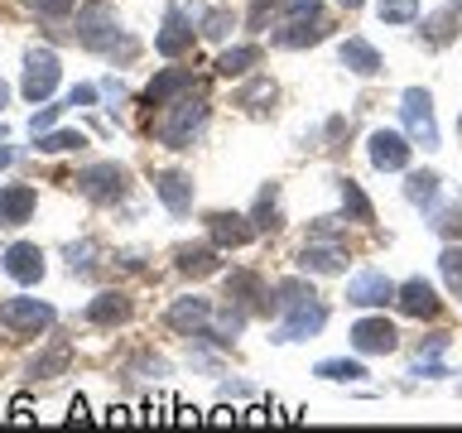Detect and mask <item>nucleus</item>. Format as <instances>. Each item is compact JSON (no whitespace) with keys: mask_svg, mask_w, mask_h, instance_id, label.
Instances as JSON below:
<instances>
[{"mask_svg":"<svg viewBox=\"0 0 462 433\" xmlns=\"http://www.w3.org/2000/svg\"><path fill=\"white\" fill-rule=\"evenodd\" d=\"M78 39H82L92 53L121 58V63H130V58L140 53V43L130 39L121 24H116V10L106 5V0H87V5L78 10Z\"/></svg>","mask_w":462,"mask_h":433,"instance_id":"obj_1","label":"nucleus"},{"mask_svg":"<svg viewBox=\"0 0 462 433\" xmlns=\"http://www.w3.org/2000/svg\"><path fill=\"white\" fill-rule=\"evenodd\" d=\"M208 115L212 111L202 97H173V101H164V111H159V121H154V140L164 144V150H188V144L202 135Z\"/></svg>","mask_w":462,"mask_h":433,"instance_id":"obj_2","label":"nucleus"},{"mask_svg":"<svg viewBox=\"0 0 462 433\" xmlns=\"http://www.w3.org/2000/svg\"><path fill=\"white\" fill-rule=\"evenodd\" d=\"M400 115H404V130H410L414 144H424V150H439V121H433V97L429 87H404L400 97Z\"/></svg>","mask_w":462,"mask_h":433,"instance_id":"obj_3","label":"nucleus"},{"mask_svg":"<svg viewBox=\"0 0 462 433\" xmlns=\"http://www.w3.org/2000/svg\"><path fill=\"white\" fill-rule=\"evenodd\" d=\"M53 303H43V299H5L0 303V327L5 332H20V337H34V332L43 327H53Z\"/></svg>","mask_w":462,"mask_h":433,"instance_id":"obj_4","label":"nucleus"},{"mask_svg":"<svg viewBox=\"0 0 462 433\" xmlns=\"http://www.w3.org/2000/svg\"><path fill=\"white\" fill-rule=\"evenodd\" d=\"M58 78H63V68H58V53L53 49H29L24 53V82H20L24 101H49Z\"/></svg>","mask_w":462,"mask_h":433,"instance_id":"obj_5","label":"nucleus"},{"mask_svg":"<svg viewBox=\"0 0 462 433\" xmlns=\"http://www.w3.org/2000/svg\"><path fill=\"white\" fill-rule=\"evenodd\" d=\"M395 294H400V284L381 270H361L346 284V303L352 309H385V303H395Z\"/></svg>","mask_w":462,"mask_h":433,"instance_id":"obj_6","label":"nucleus"},{"mask_svg":"<svg viewBox=\"0 0 462 433\" xmlns=\"http://www.w3.org/2000/svg\"><path fill=\"white\" fill-rule=\"evenodd\" d=\"M78 193L92 202H121L125 198V169L121 164H87L78 173Z\"/></svg>","mask_w":462,"mask_h":433,"instance_id":"obj_7","label":"nucleus"},{"mask_svg":"<svg viewBox=\"0 0 462 433\" xmlns=\"http://www.w3.org/2000/svg\"><path fill=\"white\" fill-rule=\"evenodd\" d=\"M410 150L414 144H410V135H400V130H375L366 140V154L381 173H404L410 169Z\"/></svg>","mask_w":462,"mask_h":433,"instance_id":"obj_8","label":"nucleus"},{"mask_svg":"<svg viewBox=\"0 0 462 433\" xmlns=\"http://www.w3.org/2000/svg\"><path fill=\"white\" fill-rule=\"evenodd\" d=\"M323 327H328V309H323L318 299H309V303H299V309H289V318L274 327L270 342H309V337H318Z\"/></svg>","mask_w":462,"mask_h":433,"instance_id":"obj_9","label":"nucleus"},{"mask_svg":"<svg viewBox=\"0 0 462 433\" xmlns=\"http://www.w3.org/2000/svg\"><path fill=\"white\" fill-rule=\"evenodd\" d=\"M332 34V20L328 14H309V20H284L274 29V49H313V43H323Z\"/></svg>","mask_w":462,"mask_h":433,"instance_id":"obj_10","label":"nucleus"},{"mask_svg":"<svg viewBox=\"0 0 462 433\" xmlns=\"http://www.w3.org/2000/svg\"><path fill=\"white\" fill-rule=\"evenodd\" d=\"M352 346L366 352V356H385V352L400 346V332H395V323H385V318H356L352 323Z\"/></svg>","mask_w":462,"mask_h":433,"instance_id":"obj_11","label":"nucleus"},{"mask_svg":"<svg viewBox=\"0 0 462 433\" xmlns=\"http://www.w3.org/2000/svg\"><path fill=\"white\" fill-rule=\"evenodd\" d=\"M395 303H400V313H404V318H439V309H443L439 289H433L424 274L404 280V284H400V294H395Z\"/></svg>","mask_w":462,"mask_h":433,"instance_id":"obj_12","label":"nucleus"},{"mask_svg":"<svg viewBox=\"0 0 462 433\" xmlns=\"http://www.w3.org/2000/svg\"><path fill=\"white\" fill-rule=\"evenodd\" d=\"M208 236H212L217 251H236V245H245L255 236V226H251L245 212H212L208 216Z\"/></svg>","mask_w":462,"mask_h":433,"instance_id":"obj_13","label":"nucleus"},{"mask_svg":"<svg viewBox=\"0 0 462 433\" xmlns=\"http://www.w3.org/2000/svg\"><path fill=\"white\" fill-rule=\"evenodd\" d=\"M154 49L164 53V58H183L188 49H193V20L183 14V5H169L164 29L154 34Z\"/></svg>","mask_w":462,"mask_h":433,"instance_id":"obj_14","label":"nucleus"},{"mask_svg":"<svg viewBox=\"0 0 462 433\" xmlns=\"http://www.w3.org/2000/svg\"><path fill=\"white\" fill-rule=\"evenodd\" d=\"M0 270H5L14 284H39L43 280V251L29 241H14L10 251L0 255Z\"/></svg>","mask_w":462,"mask_h":433,"instance_id":"obj_15","label":"nucleus"},{"mask_svg":"<svg viewBox=\"0 0 462 433\" xmlns=\"http://www.w3.org/2000/svg\"><path fill=\"white\" fill-rule=\"evenodd\" d=\"M212 313H217V309H212V299L188 294V299H179V303L169 309V327H173V332H183V337H198V332L212 323Z\"/></svg>","mask_w":462,"mask_h":433,"instance_id":"obj_16","label":"nucleus"},{"mask_svg":"<svg viewBox=\"0 0 462 433\" xmlns=\"http://www.w3.org/2000/svg\"><path fill=\"white\" fill-rule=\"evenodd\" d=\"M154 193L159 202L173 212V216H183L188 207H193V179H188L183 169H164V173H154Z\"/></svg>","mask_w":462,"mask_h":433,"instance_id":"obj_17","label":"nucleus"},{"mask_svg":"<svg viewBox=\"0 0 462 433\" xmlns=\"http://www.w3.org/2000/svg\"><path fill=\"white\" fill-rule=\"evenodd\" d=\"M457 34H462V0H448V5H443V10H433L429 20H424V29H419V39L433 43V49L453 43Z\"/></svg>","mask_w":462,"mask_h":433,"instance_id":"obj_18","label":"nucleus"},{"mask_svg":"<svg viewBox=\"0 0 462 433\" xmlns=\"http://www.w3.org/2000/svg\"><path fill=\"white\" fill-rule=\"evenodd\" d=\"M29 216H34V188L29 183H5L0 188V226L14 231V226H24Z\"/></svg>","mask_w":462,"mask_h":433,"instance_id":"obj_19","label":"nucleus"},{"mask_svg":"<svg viewBox=\"0 0 462 433\" xmlns=\"http://www.w3.org/2000/svg\"><path fill=\"white\" fill-rule=\"evenodd\" d=\"M188 92H193V68H164V72H154L150 87H144V101H150V106H164V101L188 97Z\"/></svg>","mask_w":462,"mask_h":433,"instance_id":"obj_20","label":"nucleus"},{"mask_svg":"<svg viewBox=\"0 0 462 433\" xmlns=\"http://www.w3.org/2000/svg\"><path fill=\"white\" fill-rule=\"evenodd\" d=\"M87 323H92V327H121V323H130V299L116 294V289H101V294L87 303Z\"/></svg>","mask_w":462,"mask_h":433,"instance_id":"obj_21","label":"nucleus"},{"mask_svg":"<svg viewBox=\"0 0 462 433\" xmlns=\"http://www.w3.org/2000/svg\"><path fill=\"white\" fill-rule=\"evenodd\" d=\"M337 58H342L346 72H356V78H375V72L385 68L381 53H375L366 39H342V43H337Z\"/></svg>","mask_w":462,"mask_h":433,"instance_id":"obj_22","label":"nucleus"},{"mask_svg":"<svg viewBox=\"0 0 462 433\" xmlns=\"http://www.w3.org/2000/svg\"><path fill=\"white\" fill-rule=\"evenodd\" d=\"M299 270H303V274H337V270H342L337 241H309V245L299 251Z\"/></svg>","mask_w":462,"mask_h":433,"instance_id":"obj_23","label":"nucleus"},{"mask_svg":"<svg viewBox=\"0 0 462 433\" xmlns=\"http://www.w3.org/2000/svg\"><path fill=\"white\" fill-rule=\"evenodd\" d=\"M226 299L231 303H241V309H270V294L260 289V280L251 270H236V274H226Z\"/></svg>","mask_w":462,"mask_h":433,"instance_id":"obj_24","label":"nucleus"},{"mask_svg":"<svg viewBox=\"0 0 462 433\" xmlns=\"http://www.w3.org/2000/svg\"><path fill=\"white\" fill-rule=\"evenodd\" d=\"M173 265H179V274H188V280H202V274L222 270V260H217V245H179Z\"/></svg>","mask_w":462,"mask_h":433,"instance_id":"obj_25","label":"nucleus"},{"mask_svg":"<svg viewBox=\"0 0 462 433\" xmlns=\"http://www.w3.org/2000/svg\"><path fill=\"white\" fill-rule=\"evenodd\" d=\"M439 193H443V179L433 169H410V179H404V198L414 202V207H439Z\"/></svg>","mask_w":462,"mask_h":433,"instance_id":"obj_26","label":"nucleus"},{"mask_svg":"<svg viewBox=\"0 0 462 433\" xmlns=\"http://www.w3.org/2000/svg\"><path fill=\"white\" fill-rule=\"evenodd\" d=\"M251 226L255 231H280L284 226V212H280V183H265L251 207Z\"/></svg>","mask_w":462,"mask_h":433,"instance_id":"obj_27","label":"nucleus"},{"mask_svg":"<svg viewBox=\"0 0 462 433\" xmlns=\"http://www.w3.org/2000/svg\"><path fill=\"white\" fill-rule=\"evenodd\" d=\"M332 183H337L342 212L352 216V222H375V207H371V198L361 193V183H356V179H346V173H342V179H332Z\"/></svg>","mask_w":462,"mask_h":433,"instance_id":"obj_28","label":"nucleus"},{"mask_svg":"<svg viewBox=\"0 0 462 433\" xmlns=\"http://www.w3.org/2000/svg\"><path fill=\"white\" fill-rule=\"evenodd\" d=\"M255 63H260V49H255V43H236V49H222V53H217V72H222V78H245Z\"/></svg>","mask_w":462,"mask_h":433,"instance_id":"obj_29","label":"nucleus"},{"mask_svg":"<svg viewBox=\"0 0 462 433\" xmlns=\"http://www.w3.org/2000/svg\"><path fill=\"white\" fill-rule=\"evenodd\" d=\"M82 144H87L82 130H43V135H34L39 154H68V150H82Z\"/></svg>","mask_w":462,"mask_h":433,"instance_id":"obj_30","label":"nucleus"},{"mask_svg":"<svg viewBox=\"0 0 462 433\" xmlns=\"http://www.w3.org/2000/svg\"><path fill=\"white\" fill-rule=\"evenodd\" d=\"M313 375H323V381H342V385H356L361 375H366V366L361 361H346V356H328V361H318Z\"/></svg>","mask_w":462,"mask_h":433,"instance_id":"obj_31","label":"nucleus"},{"mask_svg":"<svg viewBox=\"0 0 462 433\" xmlns=\"http://www.w3.org/2000/svg\"><path fill=\"white\" fill-rule=\"evenodd\" d=\"M68 366H72V352H68V346H53V352H43V356L29 361V375H34V381H53V375H63Z\"/></svg>","mask_w":462,"mask_h":433,"instance_id":"obj_32","label":"nucleus"},{"mask_svg":"<svg viewBox=\"0 0 462 433\" xmlns=\"http://www.w3.org/2000/svg\"><path fill=\"white\" fill-rule=\"evenodd\" d=\"M309 299H318L309 280H280L274 284V309H284V313L299 309V303H309Z\"/></svg>","mask_w":462,"mask_h":433,"instance_id":"obj_33","label":"nucleus"},{"mask_svg":"<svg viewBox=\"0 0 462 433\" xmlns=\"http://www.w3.org/2000/svg\"><path fill=\"white\" fill-rule=\"evenodd\" d=\"M274 97H280V87H274L270 78H255V82L236 97V106H245L251 115H260V111H265V101H274Z\"/></svg>","mask_w":462,"mask_h":433,"instance_id":"obj_34","label":"nucleus"},{"mask_svg":"<svg viewBox=\"0 0 462 433\" xmlns=\"http://www.w3.org/2000/svg\"><path fill=\"white\" fill-rule=\"evenodd\" d=\"M231 29H236V14H231L226 5H217V10L202 14V29H198V34H202V39H212V43H222Z\"/></svg>","mask_w":462,"mask_h":433,"instance_id":"obj_35","label":"nucleus"},{"mask_svg":"<svg viewBox=\"0 0 462 433\" xmlns=\"http://www.w3.org/2000/svg\"><path fill=\"white\" fill-rule=\"evenodd\" d=\"M375 20L381 24H414L419 20V0H381V5H375Z\"/></svg>","mask_w":462,"mask_h":433,"instance_id":"obj_36","label":"nucleus"},{"mask_svg":"<svg viewBox=\"0 0 462 433\" xmlns=\"http://www.w3.org/2000/svg\"><path fill=\"white\" fill-rule=\"evenodd\" d=\"M439 270H443L448 289H453V299L462 303V251H457V245H443V255H439Z\"/></svg>","mask_w":462,"mask_h":433,"instance_id":"obj_37","label":"nucleus"},{"mask_svg":"<svg viewBox=\"0 0 462 433\" xmlns=\"http://www.w3.org/2000/svg\"><path fill=\"white\" fill-rule=\"evenodd\" d=\"M429 226L439 231L443 241H453L457 231H462V198H457V202H448V207H439V212H433V222H429Z\"/></svg>","mask_w":462,"mask_h":433,"instance_id":"obj_38","label":"nucleus"},{"mask_svg":"<svg viewBox=\"0 0 462 433\" xmlns=\"http://www.w3.org/2000/svg\"><path fill=\"white\" fill-rule=\"evenodd\" d=\"M68 265L72 274H87L97 265V241H78V245H68Z\"/></svg>","mask_w":462,"mask_h":433,"instance_id":"obj_39","label":"nucleus"},{"mask_svg":"<svg viewBox=\"0 0 462 433\" xmlns=\"http://www.w3.org/2000/svg\"><path fill=\"white\" fill-rule=\"evenodd\" d=\"M342 222H346V212H342V216H318V222L309 226V241H337Z\"/></svg>","mask_w":462,"mask_h":433,"instance_id":"obj_40","label":"nucleus"},{"mask_svg":"<svg viewBox=\"0 0 462 433\" xmlns=\"http://www.w3.org/2000/svg\"><path fill=\"white\" fill-rule=\"evenodd\" d=\"M63 111H68V101H63V106H43V111H34V115H29V130H34V135H43V130H49Z\"/></svg>","mask_w":462,"mask_h":433,"instance_id":"obj_41","label":"nucleus"},{"mask_svg":"<svg viewBox=\"0 0 462 433\" xmlns=\"http://www.w3.org/2000/svg\"><path fill=\"white\" fill-rule=\"evenodd\" d=\"M309 14H323L318 0H284V20H309Z\"/></svg>","mask_w":462,"mask_h":433,"instance_id":"obj_42","label":"nucleus"},{"mask_svg":"<svg viewBox=\"0 0 462 433\" xmlns=\"http://www.w3.org/2000/svg\"><path fill=\"white\" fill-rule=\"evenodd\" d=\"M280 5V0H251V14H245V20H251V29H265V14Z\"/></svg>","mask_w":462,"mask_h":433,"instance_id":"obj_43","label":"nucleus"},{"mask_svg":"<svg viewBox=\"0 0 462 433\" xmlns=\"http://www.w3.org/2000/svg\"><path fill=\"white\" fill-rule=\"evenodd\" d=\"M410 375H424V381H439V375H453V371H448V366H439V361H424V356H419Z\"/></svg>","mask_w":462,"mask_h":433,"instance_id":"obj_44","label":"nucleus"},{"mask_svg":"<svg viewBox=\"0 0 462 433\" xmlns=\"http://www.w3.org/2000/svg\"><path fill=\"white\" fill-rule=\"evenodd\" d=\"M448 342H453V332H433L429 342H419V356H439V352H443Z\"/></svg>","mask_w":462,"mask_h":433,"instance_id":"obj_45","label":"nucleus"},{"mask_svg":"<svg viewBox=\"0 0 462 433\" xmlns=\"http://www.w3.org/2000/svg\"><path fill=\"white\" fill-rule=\"evenodd\" d=\"M92 101H97V87H72V92H68V106H92Z\"/></svg>","mask_w":462,"mask_h":433,"instance_id":"obj_46","label":"nucleus"},{"mask_svg":"<svg viewBox=\"0 0 462 433\" xmlns=\"http://www.w3.org/2000/svg\"><path fill=\"white\" fill-rule=\"evenodd\" d=\"M10 419H34V400H29V395H14V400H10Z\"/></svg>","mask_w":462,"mask_h":433,"instance_id":"obj_47","label":"nucleus"},{"mask_svg":"<svg viewBox=\"0 0 462 433\" xmlns=\"http://www.w3.org/2000/svg\"><path fill=\"white\" fill-rule=\"evenodd\" d=\"M34 5H39L43 14H53V20H58V14H68V10H72V0H34Z\"/></svg>","mask_w":462,"mask_h":433,"instance_id":"obj_48","label":"nucleus"},{"mask_svg":"<svg viewBox=\"0 0 462 433\" xmlns=\"http://www.w3.org/2000/svg\"><path fill=\"white\" fill-rule=\"evenodd\" d=\"M10 159H14V150H5V144H0V169H10Z\"/></svg>","mask_w":462,"mask_h":433,"instance_id":"obj_49","label":"nucleus"},{"mask_svg":"<svg viewBox=\"0 0 462 433\" xmlns=\"http://www.w3.org/2000/svg\"><path fill=\"white\" fill-rule=\"evenodd\" d=\"M5 101H10V87H5V78H0V111H5Z\"/></svg>","mask_w":462,"mask_h":433,"instance_id":"obj_50","label":"nucleus"},{"mask_svg":"<svg viewBox=\"0 0 462 433\" xmlns=\"http://www.w3.org/2000/svg\"><path fill=\"white\" fill-rule=\"evenodd\" d=\"M337 5H346V10H361V5H366V0H337Z\"/></svg>","mask_w":462,"mask_h":433,"instance_id":"obj_51","label":"nucleus"},{"mask_svg":"<svg viewBox=\"0 0 462 433\" xmlns=\"http://www.w3.org/2000/svg\"><path fill=\"white\" fill-rule=\"evenodd\" d=\"M0 144H5V125H0Z\"/></svg>","mask_w":462,"mask_h":433,"instance_id":"obj_52","label":"nucleus"},{"mask_svg":"<svg viewBox=\"0 0 462 433\" xmlns=\"http://www.w3.org/2000/svg\"><path fill=\"white\" fill-rule=\"evenodd\" d=\"M457 135H462V115H457Z\"/></svg>","mask_w":462,"mask_h":433,"instance_id":"obj_53","label":"nucleus"}]
</instances>
